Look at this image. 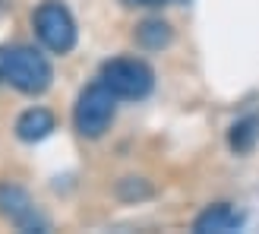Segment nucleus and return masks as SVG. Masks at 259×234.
<instances>
[{
	"mask_svg": "<svg viewBox=\"0 0 259 234\" xmlns=\"http://www.w3.org/2000/svg\"><path fill=\"white\" fill-rule=\"evenodd\" d=\"M243 225H247V215L240 209H234L231 203H215V206H205L196 215L193 231L196 234H231V231H240Z\"/></svg>",
	"mask_w": 259,
	"mask_h": 234,
	"instance_id": "nucleus-6",
	"label": "nucleus"
},
{
	"mask_svg": "<svg viewBox=\"0 0 259 234\" xmlns=\"http://www.w3.org/2000/svg\"><path fill=\"white\" fill-rule=\"evenodd\" d=\"M101 83L117 98H126V101H139L146 98L152 89H155V73L146 60H136V57H114L101 67Z\"/></svg>",
	"mask_w": 259,
	"mask_h": 234,
	"instance_id": "nucleus-4",
	"label": "nucleus"
},
{
	"mask_svg": "<svg viewBox=\"0 0 259 234\" xmlns=\"http://www.w3.org/2000/svg\"><path fill=\"white\" fill-rule=\"evenodd\" d=\"M0 215L19 231H48V218L38 212L29 193L16 184H0Z\"/></svg>",
	"mask_w": 259,
	"mask_h": 234,
	"instance_id": "nucleus-5",
	"label": "nucleus"
},
{
	"mask_svg": "<svg viewBox=\"0 0 259 234\" xmlns=\"http://www.w3.org/2000/svg\"><path fill=\"white\" fill-rule=\"evenodd\" d=\"M32 25H35V35L51 54H70L76 48V19L73 13L67 10V4L60 0H45L38 4L35 16H32Z\"/></svg>",
	"mask_w": 259,
	"mask_h": 234,
	"instance_id": "nucleus-3",
	"label": "nucleus"
},
{
	"mask_svg": "<svg viewBox=\"0 0 259 234\" xmlns=\"http://www.w3.org/2000/svg\"><path fill=\"white\" fill-rule=\"evenodd\" d=\"M126 7H164V4H171V0H123Z\"/></svg>",
	"mask_w": 259,
	"mask_h": 234,
	"instance_id": "nucleus-11",
	"label": "nucleus"
},
{
	"mask_svg": "<svg viewBox=\"0 0 259 234\" xmlns=\"http://www.w3.org/2000/svg\"><path fill=\"white\" fill-rule=\"evenodd\" d=\"M117 197L120 200H146V197H152V187L142 177H123L117 184Z\"/></svg>",
	"mask_w": 259,
	"mask_h": 234,
	"instance_id": "nucleus-10",
	"label": "nucleus"
},
{
	"mask_svg": "<svg viewBox=\"0 0 259 234\" xmlns=\"http://www.w3.org/2000/svg\"><path fill=\"white\" fill-rule=\"evenodd\" d=\"M54 127H57V121L48 108H29L16 117V136L22 142H41L54 133Z\"/></svg>",
	"mask_w": 259,
	"mask_h": 234,
	"instance_id": "nucleus-7",
	"label": "nucleus"
},
{
	"mask_svg": "<svg viewBox=\"0 0 259 234\" xmlns=\"http://www.w3.org/2000/svg\"><path fill=\"white\" fill-rule=\"evenodd\" d=\"M54 70L41 51L29 45H13L0 48V83L13 86L22 95H41L51 89Z\"/></svg>",
	"mask_w": 259,
	"mask_h": 234,
	"instance_id": "nucleus-1",
	"label": "nucleus"
},
{
	"mask_svg": "<svg viewBox=\"0 0 259 234\" xmlns=\"http://www.w3.org/2000/svg\"><path fill=\"white\" fill-rule=\"evenodd\" d=\"M114 111H117V95H114L101 80L98 83H89L79 92L76 108H73V127H76V133L85 136V139L105 136V130L114 121Z\"/></svg>",
	"mask_w": 259,
	"mask_h": 234,
	"instance_id": "nucleus-2",
	"label": "nucleus"
},
{
	"mask_svg": "<svg viewBox=\"0 0 259 234\" xmlns=\"http://www.w3.org/2000/svg\"><path fill=\"white\" fill-rule=\"evenodd\" d=\"M256 139H259V117H243V121H237L234 127H231L228 146L237 155H243V152H250L256 146Z\"/></svg>",
	"mask_w": 259,
	"mask_h": 234,
	"instance_id": "nucleus-9",
	"label": "nucleus"
},
{
	"mask_svg": "<svg viewBox=\"0 0 259 234\" xmlns=\"http://www.w3.org/2000/svg\"><path fill=\"white\" fill-rule=\"evenodd\" d=\"M174 42V32H171V25L161 22V19H146V22H139L136 25V45L139 48H146V51H161Z\"/></svg>",
	"mask_w": 259,
	"mask_h": 234,
	"instance_id": "nucleus-8",
	"label": "nucleus"
}]
</instances>
